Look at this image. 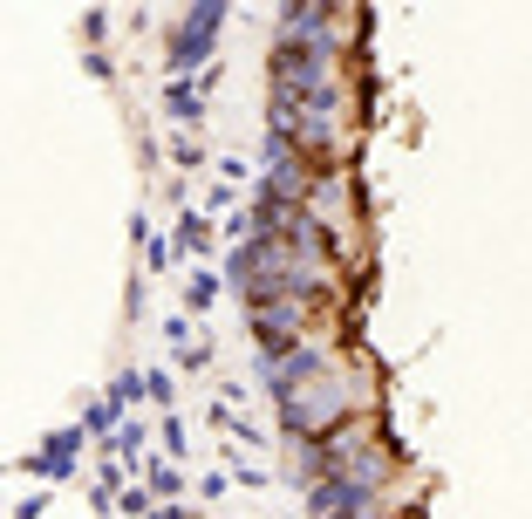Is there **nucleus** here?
Masks as SVG:
<instances>
[{
  "mask_svg": "<svg viewBox=\"0 0 532 519\" xmlns=\"http://www.w3.org/2000/svg\"><path fill=\"white\" fill-rule=\"evenodd\" d=\"M219 21H226V7H219V0H198V7L185 14V28L171 35V69H178V76H185L191 62L205 55V41H212V28H219Z\"/></svg>",
  "mask_w": 532,
  "mask_h": 519,
  "instance_id": "f257e3e1",
  "label": "nucleus"
}]
</instances>
